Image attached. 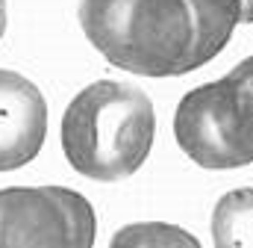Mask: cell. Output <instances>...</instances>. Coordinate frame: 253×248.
I'll return each mask as SVG.
<instances>
[{
  "label": "cell",
  "mask_w": 253,
  "mask_h": 248,
  "mask_svg": "<svg viewBox=\"0 0 253 248\" xmlns=\"http://www.w3.org/2000/svg\"><path fill=\"white\" fill-rule=\"evenodd\" d=\"M112 246H191L197 248V240L191 234H183L177 228L150 222V225H132L112 237Z\"/></svg>",
  "instance_id": "obj_8"
},
{
  "label": "cell",
  "mask_w": 253,
  "mask_h": 248,
  "mask_svg": "<svg viewBox=\"0 0 253 248\" xmlns=\"http://www.w3.org/2000/svg\"><path fill=\"white\" fill-rule=\"evenodd\" d=\"M177 145L203 169L253 163V92L233 74L191 89L174 116Z\"/></svg>",
  "instance_id": "obj_3"
},
{
  "label": "cell",
  "mask_w": 253,
  "mask_h": 248,
  "mask_svg": "<svg viewBox=\"0 0 253 248\" xmlns=\"http://www.w3.org/2000/svg\"><path fill=\"white\" fill-rule=\"evenodd\" d=\"M194 18V48H191V71L215 60L236 24H242V0H186Z\"/></svg>",
  "instance_id": "obj_6"
},
{
  "label": "cell",
  "mask_w": 253,
  "mask_h": 248,
  "mask_svg": "<svg viewBox=\"0 0 253 248\" xmlns=\"http://www.w3.org/2000/svg\"><path fill=\"white\" fill-rule=\"evenodd\" d=\"M6 33V0H0V39Z\"/></svg>",
  "instance_id": "obj_11"
},
{
  "label": "cell",
  "mask_w": 253,
  "mask_h": 248,
  "mask_svg": "<svg viewBox=\"0 0 253 248\" xmlns=\"http://www.w3.org/2000/svg\"><path fill=\"white\" fill-rule=\"evenodd\" d=\"M80 27L103 60L129 74L191 71L194 18L186 0H80Z\"/></svg>",
  "instance_id": "obj_2"
},
{
  "label": "cell",
  "mask_w": 253,
  "mask_h": 248,
  "mask_svg": "<svg viewBox=\"0 0 253 248\" xmlns=\"http://www.w3.org/2000/svg\"><path fill=\"white\" fill-rule=\"evenodd\" d=\"M156 136L150 98L129 83L100 80L85 86L62 116L65 160L83 178L112 184L135 175Z\"/></svg>",
  "instance_id": "obj_1"
},
{
  "label": "cell",
  "mask_w": 253,
  "mask_h": 248,
  "mask_svg": "<svg viewBox=\"0 0 253 248\" xmlns=\"http://www.w3.org/2000/svg\"><path fill=\"white\" fill-rule=\"evenodd\" d=\"M230 74H233L236 80H242V83H245V86H248V89L253 92V57L242 60L239 65H236V68H233V71H230Z\"/></svg>",
  "instance_id": "obj_9"
},
{
  "label": "cell",
  "mask_w": 253,
  "mask_h": 248,
  "mask_svg": "<svg viewBox=\"0 0 253 248\" xmlns=\"http://www.w3.org/2000/svg\"><path fill=\"white\" fill-rule=\"evenodd\" d=\"M47 136V104L33 80L0 68V172L36 160Z\"/></svg>",
  "instance_id": "obj_5"
},
{
  "label": "cell",
  "mask_w": 253,
  "mask_h": 248,
  "mask_svg": "<svg viewBox=\"0 0 253 248\" xmlns=\"http://www.w3.org/2000/svg\"><path fill=\"white\" fill-rule=\"evenodd\" d=\"M94 243L91 204L65 186L0 189V248H88Z\"/></svg>",
  "instance_id": "obj_4"
},
{
  "label": "cell",
  "mask_w": 253,
  "mask_h": 248,
  "mask_svg": "<svg viewBox=\"0 0 253 248\" xmlns=\"http://www.w3.org/2000/svg\"><path fill=\"white\" fill-rule=\"evenodd\" d=\"M242 21L253 24V0H242Z\"/></svg>",
  "instance_id": "obj_10"
},
{
  "label": "cell",
  "mask_w": 253,
  "mask_h": 248,
  "mask_svg": "<svg viewBox=\"0 0 253 248\" xmlns=\"http://www.w3.org/2000/svg\"><path fill=\"white\" fill-rule=\"evenodd\" d=\"M212 243L218 248H253V189H233L215 204Z\"/></svg>",
  "instance_id": "obj_7"
}]
</instances>
